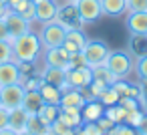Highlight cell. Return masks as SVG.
I'll return each instance as SVG.
<instances>
[{"mask_svg": "<svg viewBox=\"0 0 147 135\" xmlns=\"http://www.w3.org/2000/svg\"><path fill=\"white\" fill-rule=\"evenodd\" d=\"M59 113H61V107L59 105H51V103H45L40 109H38V119L47 125H53L57 119H59Z\"/></svg>", "mask_w": 147, "mask_h": 135, "instance_id": "20", "label": "cell"}, {"mask_svg": "<svg viewBox=\"0 0 147 135\" xmlns=\"http://www.w3.org/2000/svg\"><path fill=\"white\" fill-rule=\"evenodd\" d=\"M4 22H6L10 41L16 38V36H20V34H24V32H28V30H32V22L24 20L18 12H12V10H8V14L4 16Z\"/></svg>", "mask_w": 147, "mask_h": 135, "instance_id": "8", "label": "cell"}, {"mask_svg": "<svg viewBox=\"0 0 147 135\" xmlns=\"http://www.w3.org/2000/svg\"><path fill=\"white\" fill-rule=\"evenodd\" d=\"M81 131H83L85 135H105V131H103L95 121H87V123H83V125H81Z\"/></svg>", "mask_w": 147, "mask_h": 135, "instance_id": "35", "label": "cell"}, {"mask_svg": "<svg viewBox=\"0 0 147 135\" xmlns=\"http://www.w3.org/2000/svg\"><path fill=\"white\" fill-rule=\"evenodd\" d=\"M18 135H34V133H30V131H26V129H24V131H20Z\"/></svg>", "mask_w": 147, "mask_h": 135, "instance_id": "44", "label": "cell"}, {"mask_svg": "<svg viewBox=\"0 0 147 135\" xmlns=\"http://www.w3.org/2000/svg\"><path fill=\"white\" fill-rule=\"evenodd\" d=\"M0 135H18V133H14L12 129H8V127H6V129H0Z\"/></svg>", "mask_w": 147, "mask_h": 135, "instance_id": "43", "label": "cell"}, {"mask_svg": "<svg viewBox=\"0 0 147 135\" xmlns=\"http://www.w3.org/2000/svg\"><path fill=\"white\" fill-rule=\"evenodd\" d=\"M97 101H101L103 107H111V105H117V103H119V95H117V91H115L113 87H107V89L99 95Z\"/></svg>", "mask_w": 147, "mask_h": 135, "instance_id": "28", "label": "cell"}, {"mask_svg": "<svg viewBox=\"0 0 147 135\" xmlns=\"http://www.w3.org/2000/svg\"><path fill=\"white\" fill-rule=\"evenodd\" d=\"M71 2H77V0H71Z\"/></svg>", "mask_w": 147, "mask_h": 135, "instance_id": "46", "label": "cell"}, {"mask_svg": "<svg viewBox=\"0 0 147 135\" xmlns=\"http://www.w3.org/2000/svg\"><path fill=\"white\" fill-rule=\"evenodd\" d=\"M105 67L117 79H127L133 71V61H131V55L125 51H111L105 61Z\"/></svg>", "mask_w": 147, "mask_h": 135, "instance_id": "2", "label": "cell"}, {"mask_svg": "<svg viewBox=\"0 0 147 135\" xmlns=\"http://www.w3.org/2000/svg\"><path fill=\"white\" fill-rule=\"evenodd\" d=\"M20 81V69L16 65V61H6L0 63V87L6 85H14Z\"/></svg>", "mask_w": 147, "mask_h": 135, "instance_id": "13", "label": "cell"}, {"mask_svg": "<svg viewBox=\"0 0 147 135\" xmlns=\"http://www.w3.org/2000/svg\"><path fill=\"white\" fill-rule=\"evenodd\" d=\"M24 87L20 83H14V85H6V87H0V105L6 107L8 111L16 109L22 105V99H24Z\"/></svg>", "mask_w": 147, "mask_h": 135, "instance_id": "5", "label": "cell"}, {"mask_svg": "<svg viewBox=\"0 0 147 135\" xmlns=\"http://www.w3.org/2000/svg\"><path fill=\"white\" fill-rule=\"evenodd\" d=\"M10 45H12V55H14L16 63H36L42 53V45L34 30H28L20 36L12 38Z\"/></svg>", "mask_w": 147, "mask_h": 135, "instance_id": "1", "label": "cell"}, {"mask_svg": "<svg viewBox=\"0 0 147 135\" xmlns=\"http://www.w3.org/2000/svg\"><path fill=\"white\" fill-rule=\"evenodd\" d=\"M83 67H89V65H87V59H85V55H83V51L77 53V55H71V59H69V69H83Z\"/></svg>", "mask_w": 147, "mask_h": 135, "instance_id": "34", "label": "cell"}, {"mask_svg": "<svg viewBox=\"0 0 147 135\" xmlns=\"http://www.w3.org/2000/svg\"><path fill=\"white\" fill-rule=\"evenodd\" d=\"M143 115H145V111H141V109H135V111H129L127 115H125V125H129V127H139V123H141V119H143Z\"/></svg>", "mask_w": 147, "mask_h": 135, "instance_id": "31", "label": "cell"}, {"mask_svg": "<svg viewBox=\"0 0 147 135\" xmlns=\"http://www.w3.org/2000/svg\"><path fill=\"white\" fill-rule=\"evenodd\" d=\"M133 69H135V75H137V79L141 81V85H147V53L137 57Z\"/></svg>", "mask_w": 147, "mask_h": 135, "instance_id": "26", "label": "cell"}, {"mask_svg": "<svg viewBox=\"0 0 147 135\" xmlns=\"http://www.w3.org/2000/svg\"><path fill=\"white\" fill-rule=\"evenodd\" d=\"M125 26L131 36H147V12H127Z\"/></svg>", "mask_w": 147, "mask_h": 135, "instance_id": "12", "label": "cell"}, {"mask_svg": "<svg viewBox=\"0 0 147 135\" xmlns=\"http://www.w3.org/2000/svg\"><path fill=\"white\" fill-rule=\"evenodd\" d=\"M40 79H42V83H47V85L59 87L61 93H65V91H69V89H75V87H71V85L67 83V71H65V69L47 67V65H45V69H42V73H40Z\"/></svg>", "mask_w": 147, "mask_h": 135, "instance_id": "7", "label": "cell"}, {"mask_svg": "<svg viewBox=\"0 0 147 135\" xmlns=\"http://www.w3.org/2000/svg\"><path fill=\"white\" fill-rule=\"evenodd\" d=\"M42 53H45L42 61H45L47 67H57V69H65V71L69 69V59H71V55H69L63 47L42 49Z\"/></svg>", "mask_w": 147, "mask_h": 135, "instance_id": "9", "label": "cell"}, {"mask_svg": "<svg viewBox=\"0 0 147 135\" xmlns=\"http://www.w3.org/2000/svg\"><path fill=\"white\" fill-rule=\"evenodd\" d=\"M93 81H101V83H105L107 87H111V85L117 81V77H115L105 65H99V67L93 69Z\"/></svg>", "mask_w": 147, "mask_h": 135, "instance_id": "23", "label": "cell"}, {"mask_svg": "<svg viewBox=\"0 0 147 135\" xmlns=\"http://www.w3.org/2000/svg\"><path fill=\"white\" fill-rule=\"evenodd\" d=\"M67 83L75 89H87L93 83V69L83 67V69H67Z\"/></svg>", "mask_w": 147, "mask_h": 135, "instance_id": "10", "label": "cell"}, {"mask_svg": "<svg viewBox=\"0 0 147 135\" xmlns=\"http://www.w3.org/2000/svg\"><path fill=\"white\" fill-rule=\"evenodd\" d=\"M38 93H40L42 101L45 103H51V105H59L61 103V97H63V93H61L59 87H53V85H47V83H42L38 87Z\"/></svg>", "mask_w": 147, "mask_h": 135, "instance_id": "19", "label": "cell"}, {"mask_svg": "<svg viewBox=\"0 0 147 135\" xmlns=\"http://www.w3.org/2000/svg\"><path fill=\"white\" fill-rule=\"evenodd\" d=\"M0 41H10V34H8V28H6L4 18H0Z\"/></svg>", "mask_w": 147, "mask_h": 135, "instance_id": "40", "label": "cell"}, {"mask_svg": "<svg viewBox=\"0 0 147 135\" xmlns=\"http://www.w3.org/2000/svg\"><path fill=\"white\" fill-rule=\"evenodd\" d=\"M77 129H71L69 125H65L61 119H57L53 125H51V135H75Z\"/></svg>", "mask_w": 147, "mask_h": 135, "instance_id": "32", "label": "cell"}, {"mask_svg": "<svg viewBox=\"0 0 147 135\" xmlns=\"http://www.w3.org/2000/svg\"><path fill=\"white\" fill-rule=\"evenodd\" d=\"M75 6H77V12L83 24H93L103 16L101 0H77Z\"/></svg>", "mask_w": 147, "mask_h": 135, "instance_id": "6", "label": "cell"}, {"mask_svg": "<svg viewBox=\"0 0 147 135\" xmlns=\"http://www.w3.org/2000/svg\"><path fill=\"white\" fill-rule=\"evenodd\" d=\"M8 115H10V111L0 105V129H6L8 127Z\"/></svg>", "mask_w": 147, "mask_h": 135, "instance_id": "38", "label": "cell"}, {"mask_svg": "<svg viewBox=\"0 0 147 135\" xmlns=\"http://www.w3.org/2000/svg\"><path fill=\"white\" fill-rule=\"evenodd\" d=\"M131 49H133L135 57L145 55L147 53V36H133L131 38Z\"/></svg>", "mask_w": 147, "mask_h": 135, "instance_id": "30", "label": "cell"}, {"mask_svg": "<svg viewBox=\"0 0 147 135\" xmlns=\"http://www.w3.org/2000/svg\"><path fill=\"white\" fill-rule=\"evenodd\" d=\"M109 121H113L115 125L117 123H123L125 121V115H127V111L117 103V105H111V107H105V113H103Z\"/></svg>", "mask_w": 147, "mask_h": 135, "instance_id": "25", "label": "cell"}, {"mask_svg": "<svg viewBox=\"0 0 147 135\" xmlns=\"http://www.w3.org/2000/svg\"><path fill=\"white\" fill-rule=\"evenodd\" d=\"M59 119H61L65 125H69L71 129H79V127L83 125V115H81V111H61V113H59Z\"/></svg>", "mask_w": 147, "mask_h": 135, "instance_id": "22", "label": "cell"}, {"mask_svg": "<svg viewBox=\"0 0 147 135\" xmlns=\"http://www.w3.org/2000/svg\"><path fill=\"white\" fill-rule=\"evenodd\" d=\"M6 61H14L12 45L10 41H0V63H6Z\"/></svg>", "mask_w": 147, "mask_h": 135, "instance_id": "33", "label": "cell"}, {"mask_svg": "<svg viewBox=\"0 0 147 135\" xmlns=\"http://www.w3.org/2000/svg\"><path fill=\"white\" fill-rule=\"evenodd\" d=\"M95 123H97V125H99V127H101V129H103L105 133H107V131H109V129H111V127L115 125V123H113V121H109V119H107L105 115H103V117H99V119H97Z\"/></svg>", "mask_w": 147, "mask_h": 135, "instance_id": "39", "label": "cell"}, {"mask_svg": "<svg viewBox=\"0 0 147 135\" xmlns=\"http://www.w3.org/2000/svg\"><path fill=\"white\" fill-rule=\"evenodd\" d=\"M0 4H6V0H0Z\"/></svg>", "mask_w": 147, "mask_h": 135, "instance_id": "45", "label": "cell"}, {"mask_svg": "<svg viewBox=\"0 0 147 135\" xmlns=\"http://www.w3.org/2000/svg\"><path fill=\"white\" fill-rule=\"evenodd\" d=\"M119 105H121L127 113H129V111H135V109H141V107H139V101H137L135 97H121V99H119Z\"/></svg>", "mask_w": 147, "mask_h": 135, "instance_id": "37", "label": "cell"}, {"mask_svg": "<svg viewBox=\"0 0 147 135\" xmlns=\"http://www.w3.org/2000/svg\"><path fill=\"white\" fill-rule=\"evenodd\" d=\"M42 105H45V101H42V97H40V93H38V91H26L20 107H22L28 115H36V113H38V109H40Z\"/></svg>", "mask_w": 147, "mask_h": 135, "instance_id": "18", "label": "cell"}, {"mask_svg": "<svg viewBox=\"0 0 147 135\" xmlns=\"http://www.w3.org/2000/svg\"><path fill=\"white\" fill-rule=\"evenodd\" d=\"M137 131H139L141 135H147V113L143 115V119H141V123H139V127H137Z\"/></svg>", "mask_w": 147, "mask_h": 135, "instance_id": "41", "label": "cell"}, {"mask_svg": "<svg viewBox=\"0 0 147 135\" xmlns=\"http://www.w3.org/2000/svg\"><path fill=\"white\" fill-rule=\"evenodd\" d=\"M101 10L105 16H123L127 12V0H101Z\"/></svg>", "mask_w": 147, "mask_h": 135, "instance_id": "17", "label": "cell"}, {"mask_svg": "<svg viewBox=\"0 0 147 135\" xmlns=\"http://www.w3.org/2000/svg\"><path fill=\"white\" fill-rule=\"evenodd\" d=\"M105 135H141L135 127H129V125H125V123H117V125H113Z\"/></svg>", "mask_w": 147, "mask_h": 135, "instance_id": "29", "label": "cell"}, {"mask_svg": "<svg viewBox=\"0 0 147 135\" xmlns=\"http://www.w3.org/2000/svg\"><path fill=\"white\" fill-rule=\"evenodd\" d=\"M26 131L34 133V135H51V125L42 123L38 119V115H30L28 123H26Z\"/></svg>", "mask_w": 147, "mask_h": 135, "instance_id": "21", "label": "cell"}, {"mask_svg": "<svg viewBox=\"0 0 147 135\" xmlns=\"http://www.w3.org/2000/svg\"><path fill=\"white\" fill-rule=\"evenodd\" d=\"M103 113H105V107H103L101 101H97V99H89V101L85 103V107L81 109L83 123H87V121H97L99 117H103Z\"/></svg>", "mask_w": 147, "mask_h": 135, "instance_id": "16", "label": "cell"}, {"mask_svg": "<svg viewBox=\"0 0 147 135\" xmlns=\"http://www.w3.org/2000/svg\"><path fill=\"white\" fill-rule=\"evenodd\" d=\"M109 53H111V49H109V45L105 41H87V45L83 49V55H85L87 65L91 69H95L99 65H105Z\"/></svg>", "mask_w": 147, "mask_h": 135, "instance_id": "4", "label": "cell"}, {"mask_svg": "<svg viewBox=\"0 0 147 135\" xmlns=\"http://www.w3.org/2000/svg\"><path fill=\"white\" fill-rule=\"evenodd\" d=\"M14 12V10H12ZM24 20H28V22H34V18H36V4L32 2V0H26V2L16 10Z\"/></svg>", "mask_w": 147, "mask_h": 135, "instance_id": "27", "label": "cell"}, {"mask_svg": "<svg viewBox=\"0 0 147 135\" xmlns=\"http://www.w3.org/2000/svg\"><path fill=\"white\" fill-rule=\"evenodd\" d=\"M8 10H10L8 4H0V18H4V16L8 14Z\"/></svg>", "mask_w": 147, "mask_h": 135, "instance_id": "42", "label": "cell"}, {"mask_svg": "<svg viewBox=\"0 0 147 135\" xmlns=\"http://www.w3.org/2000/svg\"><path fill=\"white\" fill-rule=\"evenodd\" d=\"M85 103H87V99L81 89H69L63 93L59 107H61V111H81L85 107Z\"/></svg>", "mask_w": 147, "mask_h": 135, "instance_id": "11", "label": "cell"}, {"mask_svg": "<svg viewBox=\"0 0 147 135\" xmlns=\"http://www.w3.org/2000/svg\"><path fill=\"white\" fill-rule=\"evenodd\" d=\"M28 117H30V115H28L22 107L12 109L10 115H8V129H12L14 133L24 131V129H26V123H28Z\"/></svg>", "mask_w": 147, "mask_h": 135, "instance_id": "15", "label": "cell"}, {"mask_svg": "<svg viewBox=\"0 0 147 135\" xmlns=\"http://www.w3.org/2000/svg\"><path fill=\"white\" fill-rule=\"evenodd\" d=\"M127 12H147V0H127Z\"/></svg>", "mask_w": 147, "mask_h": 135, "instance_id": "36", "label": "cell"}, {"mask_svg": "<svg viewBox=\"0 0 147 135\" xmlns=\"http://www.w3.org/2000/svg\"><path fill=\"white\" fill-rule=\"evenodd\" d=\"M57 18V0H40L36 2V22L45 24V22H53Z\"/></svg>", "mask_w": 147, "mask_h": 135, "instance_id": "14", "label": "cell"}, {"mask_svg": "<svg viewBox=\"0 0 147 135\" xmlns=\"http://www.w3.org/2000/svg\"><path fill=\"white\" fill-rule=\"evenodd\" d=\"M65 41H69V43H71V45H75L79 51H83L89 38H87V34H85L81 28H73V30H67V36H65Z\"/></svg>", "mask_w": 147, "mask_h": 135, "instance_id": "24", "label": "cell"}, {"mask_svg": "<svg viewBox=\"0 0 147 135\" xmlns=\"http://www.w3.org/2000/svg\"><path fill=\"white\" fill-rule=\"evenodd\" d=\"M36 34H38V41H40L42 49H55V47H61L65 43L67 30L57 20H53V22H45L40 26V32H36Z\"/></svg>", "mask_w": 147, "mask_h": 135, "instance_id": "3", "label": "cell"}]
</instances>
